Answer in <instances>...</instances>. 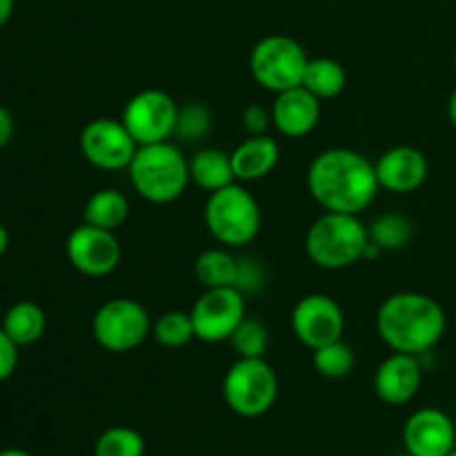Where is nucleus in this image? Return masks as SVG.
<instances>
[{
    "label": "nucleus",
    "mask_w": 456,
    "mask_h": 456,
    "mask_svg": "<svg viewBox=\"0 0 456 456\" xmlns=\"http://www.w3.org/2000/svg\"><path fill=\"white\" fill-rule=\"evenodd\" d=\"M307 190L325 212L363 214L377 200L381 185L372 160L347 147H332L312 160Z\"/></svg>",
    "instance_id": "nucleus-1"
},
{
    "label": "nucleus",
    "mask_w": 456,
    "mask_h": 456,
    "mask_svg": "<svg viewBox=\"0 0 456 456\" xmlns=\"http://www.w3.org/2000/svg\"><path fill=\"white\" fill-rule=\"evenodd\" d=\"M448 330V316L436 298L421 292L387 297L377 312V332L392 352L423 356L435 350Z\"/></svg>",
    "instance_id": "nucleus-2"
},
{
    "label": "nucleus",
    "mask_w": 456,
    "mask_h": 456,
    "mask_svg": "<svg viewBox=\"0 0 456 456\" xmlns=\"http://www.w3.org/2000/svg\"><path fill=\"white\" fill-rule=\"evenodd\" d=\"M127 172L134 190L154 205L174 203L191 183L190 160L169 141L138 147Z\"/></svg>",
    "instance_id": "nucleus-3"
},
{
    "label": "nucleus",
    "mask_w": 456,
    "mask_h": 456,
    "mask_svg": "<svg viewBox=\"0 0 456 456\" xmlns=\"http://www.w3.org/2000/svg\"><path fill=\"white\" fill-rule=\"evenodd\" d=\"M368 243V225L359 214L323 212L307 230L305 252L321 270H346L363 261Z\"/></svg>",
    "instance_id": "nucleus-4"
},
{
    "label": "nucleus",
    "mask_w": 456,
    "mask_h": 456,
    "mask_svg": "<svg viewBox=\"0 0 456 456\" xmlns=\"http://www.w3.org/2000/svg\"><path fill=\"white\" fill-rule=\"evenodd\" d=\"M205 227L225 248H245L261 232L263 214L252 191L239 183L212 191L205 203Z\"/></svg>",
    "instance_id": "nucleus-5"
},
{
    "label": "nucleus",
    "mask_w": 456,
    "mask_h": 456,
    "mask_svg": "<svg viewBox=\"0 0 456 456\" xmlns=\"http://www.w3.org/2000/svg\"><path fill=\"white\" fill-rule=\"evenodd\" d=\"M279 396V379L265 359H239L223 379L227 408L243 419H258L272 410Z\"/></svg>",
    "instance_id": "nucleus-6"
},
{
    "label": "nucleus",
    "mask_w": 456,
    "mask_h": 456,
    "mask_svg": "<svg viewBox=\"0 0 456 456\" xmlns=\"http://www.w3.org/2000/svg\"><path fill=\"white\" fill-rule=\"evenodd\" d=\"M310 62L305 49L289 36L274 34L258 40L249 56V71L263 89L281 94L285 89L298 87Z\"/></svg>",
    "instance_id": "nucleus-7"
},
{
    "label": "nucleus",
    "mask_w": 456,
    "mask_h": 456,
    "mask_svg": "<svg viewBox=\"0 0 456 456\" xmlns=\"http://www.w3.org/2000/svg\"><path fill=\"white\" fill-rule=\"evenodd\" d=\"M92 334L102 350L114 354L132 352L151 334L150 312L134 298H111L94 314Z\"/></svg>",
    "instance_id": "nucleus-8"
},
{
    "label": "nucleus",
    "mask_w": 456,
    "mask_h": 456,
    "mask_svg": "<svg viewBox=\"0 0 456 456\" xmlns=\"http://www.w3.org/2000/svg\"><path fill=\"white\" fill-rule=\"evenodd\" d=\"M178 105L163 89H142L134 94L123 110V125L141 145L165 142L176 129Z\"/></svg>",
    "instance_id": "nucleus-9"
},
{
    "label": "nucleus",
    "mask_w": 456,
    "mask_h": 456,
    "mask_svg": "<svg viewBox=\"0 0 456 456\" xmlns=\"http://www.w3.org/2000/svg\"><path fill=\"white\" fill-rule=\"evenodd\" d=\"M194 334L203 343L230 341L240 321L248 316L245 312V294L236 288H212L205 289L196 298L190 310Z\"/></svg>",
    "instance_id": "nucleus-10"
},
{
    "label": "nucleus",
    "mask_w": 456,
    "mask_h": 456,
    "mask_svg": "<svg viewBox=\"0 0 456 456\" xmlns=\"http://www.w3.org/2000/svg\"><path fill=\"white\" fill-rule=\"evenodd\" d=\"M78 145L85 160L102 172L127 169L138 150V142L127 132L123 120L116 118L89 120L80 132Z\"/></svg>",
    "instance_id": "nucleus-11"
},
{
    "label": "nucleus",
    "mask_w": 456,
    "mask_h": 456,
    "mask_svg": "<svg viewBox=\"0 0 456 456\" xmlns=\"http://www.w3.org/2000/svg\"><path fill=\"white\" fill-rule=\"evenodd\" d=\"M65 249L71 267L89 279L110 276L123 258V248L114 232L89 223H83L67 236Z\"/></svg>",
    "instance_id": "nucleus-12"
},
{
    "label": "nucleus",
    "mask_w": 456,
    "mask_h": 456,
    "mask_svg": "<svg viewBox=\"0 0 456 456\" xmlns=\"http://www.w3.org/2000/svg\"><path fill=\"white\" fill-rule=\"evenodd\" d=\"M292 332L310 350L343 338L346 314L328 294H307L292 310Z\"/></svg>",
    "instance_id": "nucleus-13"
},
{
    "label": "nucleus",
    "mask_w": 456,
    "mask_h": 456,
    "mask_svg": "<svg viewBox=\"0 0 456 456\" xmlns=\"http://www.w3.org/2000/svg\"><path fill=\"white\" fill-rule=\"evenodd\" d=\"M403 445L410 456H448L456 448V428L439 408H421L403 426Z\"/></svg>",
    "instance_id": "nucleus-14"
},
{
    "label": "nucleus",
    "mask_w": 456,
    "mask_h": 456,
    "mask_svg": "<svg viewBox=\"0 0 456 456\" xmlns=\"http://www.w3.org/2000/svg\"><path fill=\"white\" fill-rule=\"evenodd\" d=\"M374 169L383 190L392 194H412L428 181L430 163L417 147L399 145L383 151L374 163Z\"/></svg>",
    "instance_id": "nucleus-15"
},
{
    "label": "nucleus",
    "mask_w": 456,
    "mask_h": 456,
    "mask_svg": "<svg viewBox=\"0 0 456 456\" xmlns=\"http://www.w3.org/2000/svg\"><path fill=\"white\" fill-rule=\"evenodd\" d=\"M423 383L421 356L392 352L377 368L374 392L387 405H405L419 395Z\"/></svg>",
    "instance_id": "nucleus-16"
},
{
    "label": "nucleus",
    "mask_w": 456,
    "mask_h": 456,
    "mask_svg": "<svg viewBox=\"0 0 456 456\" xmlns=\"http://www.w3.org/2000/svg\"><path fill=\"white\" fill-rule=\"evenodd\" d=\"M272 125L288 138H303L316 129L321 120V101L303 85L274 94Z\"/></svg>",
    "instance_id": "nucleus-17"
},
{
    "label": "nucleus",
    "mask_w": 456,
    "mask_h": 456,
    "mask_svg": "<svg viewBox=\"0 0 456 456\" xmlns=\"http://www.w3.org/2000/svg\"><path fill=\"white\" fill-rule=\"evenodd\" d=\"M234 176L239 183H256L270 176L281 160L279 141L267 134L249 136L234 147L230 154Z\"/></svg>",
    "instance_id": "nucleus-18"
},
{
    "label": "nucleus",
    "mask_w": 456,
    "mask_h": 456,
    "mask_svg": "<svg viewBox=\"0 0 456 456\" xmlns=\"http://www.w3.org/2000/svg\"><path fill=\"white\" fill-rule=\"evenodd\" d=\"M190 178L196 187L209 191V194L232 185V183H236V176L230 154L216 150V147L199 150L190 159Z\"/></svg>",
    "instance_id": "nucleus-19"
},
{
    "label": "nucleus",
    "mask_w": 456,
    "mask_h": 456,
    "mask_svg": "<svg viewBox=\"0 0 456 456\" xmlns=\"http://www.w3.org/2000/svg\"><path fill=\"white\" fill-rule=\"evenodd\" d=\"M0 328L7 332V337L18 347L34 346V343L43 338L45 330H47V314H45V310L38 303L18 301L4 312Z\"/></svg>",
    "instance_id": "nucleus-20"
},
{
    "label": "nucleus",
    "mask_w": 456,
    "mask_h": 456,
    "mask_svg": "<svg viewBox=\"0 0 456 456\" xmlns=\"http://www.w3.org/2000/svg\"><path fill=\"white\" fill-rule=\"evenodd\" d=\"M129 216V200L127 196L114 187H105V190L94 191L87 199L83 209L85 223L94 227H102V230L116 232Z\"/></svg>",
    "instance_id": "nucleus-21"
},
{
    "label": "nucleus",
    "mask_w": 456,
    "mask_h": 456,
    "mask_svg": "<svg viewBox=\"0 0 456 456\" xmlns=\"http://www.w3.org/2000/svg\"><path fill=\"white\" fill-rule=\"evenodd\" d=\"M239 274V258L225 248H209L194 261V276L205 289L234 288Z\"/></svg>",
    "instance_id": "nucleus-22"
},
{
    "label": "nucleus",
    "mask_w": 456,
    "mask_h": 456,
    "mask_svg": "<svg viewBox=\"0 0 456 456\" xmlns=\"http://www.w3.org/2000/svg\"><path fill=\"white\" fill-rule=\"evenodd\" d=\"M301 85L319 101H330L341 96L347 85V74L334 58H310Z\"/></svg>",
    "instance_id": "nucleus-23"
},
{
    "label": "nucleus",
    "mask_w": 456,
    "mask_h": 456,
    "mask_svg": "<svg viewBox=\"0 0 456 456\" xmlns=\"http://www.w3.org/2000/svg\"><path fill=\"white\" fill-rule=\"evenodd\" d=\"M370 240L381 248V252H396L412 240V221L399 212H383L368 225Z\"/></svg>",
    "instance_id": "nucleus-24"
},
{
    "label": "nucleus",
    "mask_w": 456,
    "mask_h": 456,
    "mask_svg": "<svg viewBox=\"0 0 456 456\" xmlns=\"http://www.w3.org/2000/svg\"><path fill=\"white\" fill-rule=\"evenodd\" d=\"M354 347L347 341H343V338L328 343V346L319 347V350H312V365H314V370L321 377L330 379V381L346 379L354 370Z\"/></svg>",
    "instance_id": "nucleus-25"
},
{
    "label": "nucleus",
    "mask_w": 456,
    "mask_h": 456,
    "mask_svg": "<svg viewBox=\"0 0 456 456\" xmlns=\"http://www.w3.org/2000/svg\"><path fill=\"white\" fill-rule=\"evenodd\" d=\"M151 337L156 338L159 346L167 347V350L185 347L191 338H196L191 314L183 310L165 312V314L159 316L156 323H151Z\"/></svg>",
    "instance_id": "nucleus-26"
},
{
    "label": "nucleus",
    "mask_w": 456,
    "mask_h": 456,
    "mask_svg": "<svg viewBox=\"0 0 456 456\" xmlns=\"http://www.w3.org/2000/svg\"><path fill=\"white\" fill-rule=\"evenodd\" d=\"M94 456H145V439L134 428L114 426L98 436Z\"/></svg>",
    "instance_id": "nucleus-27"
},
{
    "label": "nucleus",
    "mask_w": 456,
    "mask_h": 456,
    "mask_svg": "<svg viewBox=\"0 0 456 456\" xmlns=\"http://www.w3.org/2000/svg\"><path fill=\"white\" fill-rule=\"evenodd\" d=\"M232 347L239 359H265L267 346H270V332L265 323L254 316H245L239 328L230 338Z\"/></svg>",
    "instance_id": "nucleus-28"
},
{
    "label": "nucleus",
    "mask_w": 456,
    "mask_h": 456,
    "mask_svg": "<svg viewBox=\"0 0 456 456\" xmlns=\"http://www.w3.org/2000/svg\"><path fill=\"white\" fill-rule=\"evenodd\" d=\"M214 129V116L203 102H187V105H178L176 116V129L174 136L183 142H200L203 138L209 136Z\"/></svg>",
    "instance_id": "nucleus-29"
},
{
    "label": "nucleus",
    "mask_w": 456,
    "mask_h": 456,
    "mask_svg": "<svg viewBox=\"0 0 456 456\" xmlns=\"http://www.w3.org/2000/svg\"><path fill=\"white\" fill-rule=\"evenodd\" d=\"M265 283V270L256 258H239V274L234 288L243 294H254Z\"/></svg>",
    "instance_id": "nucleus-30"
},
{
    "label": "nucleus",
    "mask_w": 456,
    "mask_h": 456,
    "mask_svg": "<svg viewBox=\"0 0 456 456\" xmlns=\"http://www.w3.org/2000/svg\"><path fill=\"white\" fill-rule=\"evenodd\" d=\"M240 123H243V129L249 134V136H261V134H267L272 125V110H265L263 105H248L240 114Z\"/></svg>",
    "instance_id": "nucleus-31"
},
{
    "label": "nucleus",
    "mask_w": 456,
    "mask_h": 456,
    "mask_svg": "<svg viewBox=\"0 0 456 456\" xmlns=\"http://www.w3.org/2000/svg\"><path fill=\"white\" fill-rule=\"evenodd\" d=\"M18 368V346L0 328V383L7 381Z\"/></svg>",
    "instance_id": "nucleus-32"
},
{
    "label": "nucleus",
    "mask_w": 456,
    "mask_h": 456,
    "mask_svg": "<svg viewBox=\"0 0 456 456\" xmlns=\"http://www.w3.org/2000/svg\"><path fill=\"white\" fill-rule=\"evenodd\" d=\"M13 136V116L4 105H0V150L9 145Z\"/></svg>",
    "instance_id": "nucleus-33"
},
{
    "label": "nucleus",
    "mask_w": 456,
    "mask_h": 456,
    "mask_svg": "<svg viewBox=\"0 0 456 456\" xmlns=\"http://www.w3.org/2000/svg\"><path fill=\"white\" fill-rule=\"evenodd\" d=\"M13 7H16V0H0V29L12 20Z\"/></svg>",
    "instance_id": "nucleus-34"
},
{
    "label": "nucleus",
    "mask_w": 456,
    "mask_h": 456,
    "mask_svg": "<svg viewBox=\"0 0 456 456\" xmlns=\"http://www.w3.org/2000/svg\"><path fill=\"white\" fill-rule=\"evenodd\" d=\"M448 118L452 123V127L456 129V87L450 94V101H448Z\"/></svg>",
    "instance_id": "nucleus-35"
},
{
    "label": "nucleus",
    "mask_w": 456,
    "mask_h": 456,
    "mask_svg": "<svg viewBox=\"0 0 456 456\" xmlns=\"http://www.w3.org/2000/svg\"><path fill=\"white\" fill-rule=\"evenodd\" d=\"M7 249H9V232H7V227L0 223V256H3Z\"/></svg>",
    "instance_id": "nucleus-36"
},
{
    "label": "nucleus",
    "mask_w": 456,
    "mask_h": 456,
    "mask_svg": "<svg viewBox=\"0 0 456 456\" xmlns=\"http://www.w3.org/2000/svg\"><path fill=\"white\" fill-rule=\"evenodd\" d=\"M0 456H31V454L20 448H7V450H0Z\"/></svg>",
    "instance_id": "nucleus-37"
},
{
    "label": "nucleus",
    "mask_w": 456,
    "mask_h": 456,
    "mask_svg": "<svg viewBox=\"0 0 456 456\" xmlns=\"http://www.w3.org/2000/svg\"><path fill=\"white\" fill-rule=\"evenodd\" d=\"M448 456H456V448H454V450H452V452H450Z\"/></svg>",
    "instance_id": "nucleus-38"
},
{
    "label": "nucleus",
    "mask_w": 456,
    "mask_h": 456,
    "mask_svg": "<svg viewBox=\"0 0 456 456\" xmlns=\"http://www.w3.org/2000/svg\"><path fill=\"white\" fill-rule=\"evenodd\" d=\"M454 69H456V53H454Z\"/></svg>",
    "instance_id": "nucleus-39"
}]
</instances>
